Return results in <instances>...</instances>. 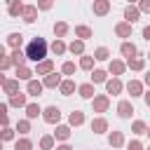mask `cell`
I'll list each match as a JSON object with an SVG mask.
<instances>
[{
    "label": "cell",
    "mask_w": 150,
    "mask_h": 150,
    "mask_svg": "<svg viewBox=\"0 0 150 150\" xmlns=\"http://www.w3.org/2000/svg\"><path fill=\"white\" fill-rule=\"evenodd\" d=\"M47 40L45 38H40V35H35L28 45H26V59L28 61H35V63H40V61H45L47 59Z\"/></svg>",
    "instance_id": "6da1fadb"
},
{
    "label": "cell",
    "mask_w": 150,
    "mask_h": 150,
    "mask_svg": "<svg viewBox=\"0 0 150 150\" xmlns=\"http://www.w3.org/2000/svg\"><path fill=\"white\" fill-rule=\"evenodd\" d=\"M91 108H94V112H105L110 108V96L108 94H96L91 98Z\"/></svg>",
    "instance_id": "7a4b0ae2"
},
{
    "label": "cell",
    "mask_w": 150,
    "mask_h": 150,
    "mask_svg": "<svg viewBox=\"0 0 150 150\" xmlns=\"http://www.w3.org/2000/svg\"><path fill=\"white\" fill-rule=\"evenodd\" d=\"M42 120H45L47 124H59V120H61L59 105H47V108L42 110Z\"/></svg>",
    "instance_id": "3957f363"
},
{
    "label": "cell",
    "mask_w": 150,
    "mask_h": 150,
    "mask_svg": "<svg viewBox=\"0 0 150 150\" xmlns=\"http://www.w3.org/2000/svg\"><path fill=\"white\" fill-rule=\"evenodd\" d=\"M122 89H124V84H122L120 77H110V80H105V94L117 96V94H122Z\"/></svg>",
    "instance_id": "277c9868"
},
{
    "label": "cell",
    "mask_w": 150,
    "mask_h": 150,
    "mask_svg": "<svg viewBox=\"0 0 150 150\" xmlns=\"http://www.w3.org/2000/svg\"><path fill=\"white\" fill-rule=\"evenodd\" d=\"M120 54H122V56H127V59H134V56H138V49H136V45H134V42L124 40V42L120 45Z\"/></svg>",
    "instance_id": "5b68a950"
},
{
    "label": "cell",
    "mask_w": 150,
    "mask_h": 150,
    "mask_svg": "<svg viewBox=\"0 0 150 150\" xmlns=\"http://www.w3.org/2000/svg\"><path fill=\"white\" fill-rule=\"evenodd\" d=\"M124 70H127V63L120 61V59H112V61L108 63V73H112V77H120Z\"/></svg>",
    "instance_id": "8992f818"
},
{
    "label": "cell",
    "mask_w": 150,
    "mask_h": 150,
    "mask_svg": "<svg viewBox=\"0 0 150 150\" xmlns=\"http://www.w3.org/2000/svg\"><path fill=\"white\" fill-rule=\"evenodd\" d=\"M117 115H120L122 120H129V117L134 115V105H131V101H120V103H117Z\"/></svg>",
    "instance_id": "52a82bcc"
},
{
    "label": "cell",
    "mask_w": 150,
    "mask_h": 150,
    "mask_svg": "<svg viewBox=\"0 0 150 150\" xmlns=\"http://www.w3.org/2000/svg\"><path fill=\"white\" fill-rule=\"evenodd\" d=\"M21 19H23L26 23H35V21H38V7H35V5H26Z\"/></svg>",
    "instance_id": "ba28073f"
},
{
    "label": "cell",
    "mask_w": 150,
    "mask_h": 150,
    "mask_svg": "<svg viewBox=\"0 0 150 150\" xmlns=\"http://www.w3.org/2000/svg\"><path fill=\"white\" fill-rule=\"evenodd\" d=\"M138 16H141V9H138L136 5H127V7H124V19H127V23H136Z\"/></svg>",
    "instance_id": "9c48e42d"
},
{
    "label": "cell",
    "mask_w": 150,
    "mask_h": 150,
    "mask_svg": "<svg viewBox=\"0 0 150 150\" xmlns=\"http://www.w3.org/2000/svg\"><path fill=\"white\" fill-rule=\"evenodd\" d=\"M49 73H54V61L45 59V61L35 63V75H49Z\"/></svg>",
    "instance_id": "30bf717a"
},
{
    "label": "cell",
    "mask_w": 150,
    "mask_h": 150,
    "mask_svg": "<svg viewBox=\"0 0 150 150\" xmlns=\"http://www.w3.org/2000/svg\"><path fill=\"white\" fill-rule=\"evenodd\" d=\"M77 94H80L82 98L91 101V98L96 96V89H94V84H91V82H84V84H80V87H77Z\"/></svg>",
    "instance_id": "8fae6325"
},
{
    "label": "cell",
    "mask_w": 150,
    "mask_h": 150,
    "mask_svg": "<svg viewBox=\"0 0 150 150\" xmlns=\"http://www.w3.org/2000/svg\"><path fill=\"white\" fill-rule=\"evenodd\" d=\"M108 143H110L112 150L122 148V145H124V134H122V131H110V134H108Z\"/></svg>",
    "instance_id": "7c38bea8"
},
{
    "label": "cell",
    "mask_w": 150,
    "mask_h": 150,
    "mask_svg": "<svg viewBox=\"0 0 150 150\" xmlns=\"http://www.w3.org/2000/svg\"><path fill=\"white\" fill-rule=\"evenodd\" d=\"M23 7H26V5H23L21 0H9V7H7V14L16 19V16H21V14H23Z\"/></svg>",
    "instance_id": "4fadbf2b"
},
{
    "label": "cell",
    "mask_w": 150,
    "mask_h": 150,
    "mask_svg": "<svg viewBox=\"0 0 150 150\" xmlns=\"http://www.w3.org/2000/svg\"><path fill=\"white\" fill-rule=\"evenodd\" d=\"M61 82H63V80H61L59 73H49V75H45V80H42V84H45L47 89H56Z\"/></svg>",
    "instance_id": "5bb4252c"
},
{
    "label": "cell",
    "mask_w": 150,
    "mask_h": 150,
    "mask_svg": "<svg viewBox=\"0 0 150 150\" xmlns=\"http://www.w3.org/2000/svg\"><path fill=\"white\" fill-rule=\"evenodd\" d=\"M42 89H45V84H42L40 80H28V84H26L28 96H40V94H42Z\"/></svg>",
    "instance_id": "9a60e30c"
},
{
    "label": "cell",
    "mask_w": 150,
    "mask_h": 150,
    "mask_svg": "<svg viewBox=\"0 0 150 150\" xmlns=\"http://www.w3.org/2000/svg\"><path fill=\"white\" fill-rule=\"evenodd\" d=\"M127 91H129L131 98H134V96H143L145 89H143V82H138V80H129V82H127Z\"/></svg>",
    "instance_id": "2e32d148"
},
{
    "label": "cell",
    "mask_w": 150,
    "mask_h": 150,
    "mask_svg": "<svg viewBox=\"0 0 150 150\" xmlns=\"http://www.w3.org/2000/svg\"><path fill=\"white\" fill-rule=\"evenodd\" d=\"M26 96H28V94H21V91H19V94H14V96H9V101H7V103H9V108H26V105H28Z\"/></svg>",
    "instance_id": "e0dca14e"
},
{
    "label": "cell",
    "mask_w": 150,
    "mask_h": 150,
    "mask_svg": "<svg viewBox=\"0 0 150 150\" xmlns=\"http://www.w3.org/2000/svg\"><path fill=\"white\" fill-rule=\"evenodd\" d=\"M91 131L94 134H105L108 131V120L105 117H94L91 120Z\"/></svg>",
    "instance_id": "ac0fdd59"
},
{
    "label": "cell",
    "mask_w": 150,
    "mask_h": 150,
    "mask_svg": "<svg viewBox=\"0 0 150 150\" xmlns=\"http://www.w3.org/2000/svg\"><path fill=\"white\" fill-rule=\"evenodd\" d=\"M54 138H56V141H68V138H70V124H56Z\"/></svg>",
    "instance_id": "d6986e66"
},
{
    "label": "cell",
    "mask_w": 150,
    "mask_h": 150,
    "mask_svg": "<svg viewBox=\"0 0 150 150\" xmlns=\"http://www.w3.org/2000/svg\"><path fill=\"white\" fill-rule=\"evenodd\" d=\"M110 12V0H94V14L96 16H105Z\"/></svg>",
    "instance_id": "ffe728a7"
},
{
    "label": "cell",
    "mask_w": 150,
    "mask_h": 150,
    "mask_svg": "<svg viewBox=\"0 0 150 150\" xmlns=\"http://www.w3.org/2000/svg\"><path fill=\"white\" fill-rule=\"evenodd\" d=\"M115 35H117V38H131V23L120 21V23L115 26Z\"/></svg>",
    "instance_id": "44dd1931"
},
{
    "label": "cell",
    "mask_w": 150,
    "mask_h": 150,
    "mask_svg": "<svg viewBox=\"0 0 150 150\" xmlns=\"http://www.w3.org/2000/svg\"><path fill=\"white\" fill-rule=\"evenodd\" d=\"M7 45H9L12 49H21V45H23V35H21V33H9V35H7Z\"/></svg>",
    "instance_id": "7402d4cb"
},
{
    "label": "cell",
    "mask_w": 150,
    "mask_h": 150,
    "mask_svg": "<svg viewBox=\"0 0 150 150\" xmlns=\"http://www.w3.org/2000/svg\"><path fill=\"white\" fill-rule=\"evenodd\" d=\"M9 59H12V63H14L16 68H19V66H26V52H21V49H12Z\"/></svg>",
    "instance_id": "603a6c76"
},
{
    "label": "cell",
    "mask_w": 150,
    "mask_h": 150,
    "mask_svg": "<svg viewBox=\"0 0 150 150\" xmlns=\"http://www.w3.org/2000/svg\"><path fill=\"white\" fill-rule=\"evenodd\" d=\"M127 68H131V70H143L145 68V59L143 56H134V59H127Z\"/></svg>",
    "instance_id": "cb8c5ba5"
},
{
    "label": "cell",
    "mask_w": 150,
    "mask_h": 150,
    "mask_svg": "<svg viewBox=\"0 0 150 150\" xmlns=\"http://www.w3.org/2000/svg\"><path fill=\"white\" fill-rule=\"evenodd\" d=\"M68 124H70V127H80V124H84V112H82V110H73V112L68 115Z\"/></svg>",
    "instance_id": "d4e9b609"
},
{
    "label": "cell",
    "mask_w": 150,
    "mask_h": 150,
    "mask_svg": "<svg viewBox=\"0 0 150 150\" xmlns=\"http://www.w3.org/2000/svg\"><path fill=\"white\" fill-rule=\"evenodd\" d=\"M49 49H52V52H54L56 56H61V54H66V52H68V45H66L63 40H59V38H56V40H54V42L49 45Z\"/></svg>",
    "instance_id": "484cf974"
},
{
    "label": "cell",
    "mask_w": 150,
    "mask_h": 150,
    "mask_svg": "<svg viewBox=\"0 0 150 150\" xmlns=\"http://www.w3.org/2000/svg\"><path fill=\"white\" fill-rule=\"evenodd\" d=\"M68 52H70L73 56H75V54L82 56V54H84V40H73V42L68 45Z\"/></svg>",
    "instance_id": "4316f807"
},
{
    "label": "cell",
    "mask_w": 150,
    "mask_h": 150,
    "mask_svg": "<svg viewBox=\"0 0 150 150\" xmlns=\"http://www.w3.org/2000/svg\"><path fill=\"white\" fill-rule=\"evenodd\" d=\"M2 89H5V94H7V96L19 94V80H16V77H14V80H7V82L2 84Z\"/></svg>",
    "instance_id": "83f0119b"
},
{
    "label": "cell",
    "mask_w": 150,
    "mask_h": 150,
    "mask_svg": "<svg viewBox=\"0 0 150 150\" xmlns=\"http://www.w3.org/2000/svg\"><path fill=\"white\" fill-rule=\"evenodd\" d=\"M23 110H26V117H28V120H35L38 115H42V108H40V103H28Z\"/></svg>",
    "instance_id": "f1b7e54d"
},
{
    "label": "cell",
    "mask_w": 150,
    "mask_h": 150,
    "mask_svg": "<svg viewBox=\"0 0 150 150\" xmlns=\"http://www.w3.org/2000/svg\"><path fill=\"white\" fill-rule=\"evenodd\" d=\"M105 80H108V73L105 70H101V68H94L91 70V84H101Z\"/></svg>",
    "instance_id": "f546056e"
},
{
    "label": "cell",
    "mask_w": 150,
    "mask_h": 150,
    "mask_svg": "<svg viewBox=\"0 0 150 150\" xmlns=\"http://www.w3.org/2000/svg\"><path fill=\"white\" fill-rule=\"evenodd\" d=\"M66 33H68V23H66V21H56V23H54V35H56L59 40H63Z\"/></svg>",
    "instance_id": "4dcf8cb0"
},
{
    "label": "cell",
    "mask_w": 150,
    "mask_h": 150,
    "mask_svg": "<svg viewBox=\"0 0 150 150\" xmlns=\"http://www.w3.org/2000/svg\"><path fill=\"white\" fill-rule=\"evenodd\" d=\"M75 35H77L80 40H89V38L94 35V30H91L89 26H75Z\"/></svg>",
    "instance_id": "1f68e13d"
},
{
    "label": "cell",
    "mask_w": 150,
    "mask_h": 150,
    "mask_svg": "<svg viewBox=\"0 0 150 150\" xmlns=\"http://www.w3.org/2000/svg\"><path fill=\"white\" fill-rule=\"evenodd\" d=\"M59 91H61L63 96H70V94L75 91V82H73V80H63V82L59 84Z\"/></svg>",
    "instance_id": "d6a6232c"
},
{
    "label": "cell",
    "mask_w": 150,
    "mask_h": 150,
    "mask_svg": "<svg viewBox=\"0 0 150 150\" xmlns=\"http://www.w3.org/2000/svg\"><path fill=\"white\" fill-rule=\"evenodd\" d=\"M91 56H94L96 61H108V59H110V52H108V47H96Z\"/></svg>",
    "instance_id": "836d02e7"
},
{
    "label": "cell",
    "mask_w": 150,
    "mask_h": 150,
    "mask_svg": "<svg viewBox=\"0 0 150 150\" xmlns=\"http://www.w3.org/2000/svg\"><path fill=\"white\" fill-rule=\"evenodd\" d=\"M30 75H33V70H30L28 66H19V68H16V80H26V82H28V80H33Z\"/></svg>",
    "instance_id": "e575fe53"
},
{
    "label": "cell",
    "mask_w": 150,
    "mask_h": 150,
    "mask_svg": "<svg viewBox=\"0 0 150 150\" xmlns=\"http://www.w3.org/2000/svg\"><path fill=\"white\" fill-rule=\"evenodd\" d=\"M94 61H96L94 56L82 54V56H80V68H82V70H91V68H94Z\"/></svg>",
    "instance_id": "d590c367"
},
{
    "label": "cell",
    "mask_w": 150,
    "mask_h": 150,
    "mask_svg": "<svg viewBox=\"0 0 150 150\" xmlns=\"http://www.w3.org/2000/svg\"><path fill=\"white\" fill-rule=\"evenodd\" d=\"M14 150H33V141L30 138H19V141H14Z\"/></svg>",
    "instance_id": "8d00e7d4"
},
{
    "label": "cell",
    "mask_w": 150,
    "mask_h": 150,
    "mask_svg": "<svg viewBox=\"0 0 150 150\" xmlns=\"http://www.w3.org/2000/svg\"><path fill=\"white\" fill-rule=\"evenodd\" d=\"M9 103H0V127H9V115H7Z\"/></svg>",
    "instance_id": "74e56055"
},
{
    "label": "cell",
    "mask_w": 150,
    "mask_h": 150,
    "mask_svg": "<svg viewBox=\"0 0 150 150\" xmlns=\"http://www.w3.org/2000/svg\"><path fill=\"white\" fill-rule=\"evenodd\" d=\"M54 136H42L40 138V150H54Z\"/></svg>",
    "instance_id": "f35d334b"
},
{
    "label": "cell",
    "mask_w": 150,
    "mask_h": 150,
    "mask_svg": "<svg viewBox=\"0 0 150 150\" xmlns=\"http://www.w3.org/2000/svg\"><path fill=\"white\" fill-rule=\"evenodd\" d=\"M16 131H19V134H28V131H30V120H28V117H26V120H19V122H16Z\"/></svg>",
    "instance_id": "ab89813d"
},
{
    "label": "cell",
    "mask_w": 150,
    "mask_h": 150,
    "mask_svg": "<svg viewBox=\"0 0 150 150\" xmlns=\"http://www.w3.org/2000/svg\"><path fill=\"white\" fill-rule=\"evenodd\" d=\"M0 141H2V143H5V141H14V129L2 127V129H0Z\"/></svg>",
    "instance_id": "60d3db41"
},
{
    "label": "cell",
    "mask_w": 150,
    "mask_h": 150,
    "mask_svg": "<svg viewBox=\"0 0 150 150\" xmlns=\"http://www.w3.org/2000/svg\"><path fill=\"white\" fill-rule=\"evenodd\" d=\"M131 131H134V134H145V131H148V127H145V122H143V120H136V122L131 124Z\"/></svg>",
    "instance_id": "b9f144b4"
},
{
    "label": "cell",
    "mask_w": 150,
    "mask_h": 150,
    "mask_svg": "<svg viewBox=\"0 0 150 150\" xmlns=\"http://www.w3.org/2000/svg\"><path fill=\"white\" fill-rule=\"evenodd\" d=\"M61 73H63V75H73V73H75V63H73V61H63Z\"/></svg>",
    "instance_id": "7bdbcfd3"
},
{
    "label": "cell",
    "mask_w": 150,
    "mask_h": 150,
    "mask_svg": "<svg viewBox=\"0 0 150 150\" xmlns=\"http://www.w3.org/2000/svg\"><path fill=\"white\" fill-rule=\"evenodd\" d=\"M35 7H38V9H52V7H54V0H38Z\"/></svg>",
    "instance_id": "ee69618b"
},
{
    "label": "cell",
    "mask_w": 150,
    "mask_h": 150,
    "mask_svg": "<svg viewBox=\"0 0 150 150\" xmlns=\"http://www.w3.org/2000/svg\"><path fill=\"white\" fill-rule=\"evenodd\" d=\"M12 66H14V63H12L9 56H2V59H0V70H7V68H12Z\"/></svg>",
    "instance_id": "f6af8a7d"
},
{
    "label": "cell",
    "mask_w": 150,
    "mask_h": 150,
    "mask_svg": "<svg viewBox=\"0 0 150 150\" xmlns=\"http://www.w3.org/2000/svg\"><path fill=\"white\" fill-rule=\"evenodd\" d=\"M127 150H143V143L141 141H129L127 143Z\"/></svg>",
    "instance_id": "bcb514c9"
},
{
    "label": "cell",
    "mask_w": 150,
    "mask_h": 150,
    "mask_svg": "<svg viewBox=\"0 0 150 150\" xmlns=\"http://www.w3.org/2000/svg\"><path fill=\"white\" fill-rule=\"evenodd\" d=\"M141 12H150V0H138V5H136Z\"/></svg>",
    "instance_id": "7dc6e473"
},
{
    "label": "cell",
    "mask_w": 150,
    "mask_h": 150,
    "mask_svg": "<svg viewBox=\"0 0 150 150\" xmlns=\"http://www.w3.org/2000/svg\"><path fill=\"white\" fill-rule=\"evenodd\" d=\"M143 101H145V105L150 108V89H148V91H143Z\"/></svg>",
    "instance_id": "c3c4849f"
},
{
    "label": "cell",
    "mask_w": 150,
    "mask_h": 150,
    "mask_svg": "<svg viewBox=\"0 0 150 150\" xmlns=\"http://www.w3.org/2000/svg\"><path fill=\"white\" fill-rule=\"evenodd\" d=\"M143 38L150 42V26H145V28H143Z\"/></svg>",
    "instance_id": "681fc988"
},
{
    "label": "cell",
    "mask_w": 150,
    "mask_h": 150,
    "mask_svg": "<svg viewBox=\"0 0 150 150\" xmlns=\"http://www.w3.org/2000/svg\"><path fill=\"white\" fill-rule=\"evenodd\" d=\"M143 84H148V89H150V70L145 73V77H143Z\"/></svg>",
    "instance_id": "f907efd6"
},
{
    "label": "cell",
    "mask_w": 150,
    "mask_h": 150,
    "mask_svg": "<svg viewBox=\"0 0 150 150\" xmlns=\"http://www.w3.org/2000/svg\"><path fill=\"white\" fill-rule=\"evenodd\" d=\"M56 150H73V148H70L68 143H63V145H56Z\"/></svg>",
    "instance_id": "816d5d0a"
},
{
    "label": "cell",
    "mask_w": 150,
    "mask_h": 150,
    "mask_svg": "<svg viewBox=\"0 0 150 150\" xmlns=\"http://www.w3.org/2000/svg\"><path fill=\"white\" fill-rule=\"evenodd\" d=\"M2 56H7V54H5V47L0 45V59H2Z\"/></svg>",
    "instance_id": "f5cc1de1"
},
{
    "label": "cell",
    "mask_w": 150,
    "mask_h": 150,
    "mask_svg": "<svg viewBox=\"0 0 150 150\" xmlns=\"http://www.w3.org/2000/svg\"><path fill=\"white\" fill-rule=\"evenodd\" d=\"M7 80H5V75H2V70H0V84H5Z\"/></svg>",
    "instance_id": "db71d44e"
},
{
    "label": "cell",
    "mask_w": 150,
    "mask_h": 150,
    "mask_svg": "<svg viewBox=\"0 0 150 150\" xmlns=\"http://www.w3.org/2000/svg\"><path fill=\"white\" fill-rule=\"evenodd\" d=\"M134 2H138V0H129V5H134Z\"/></svg>",
    "instance_id": "11a10c76"
},
{
    "label": "cell",
    "mask_w": 150,
    "mask_h": 150,
    "mask_svg": "<svg viewBox=\"0 0 150 150\" xmlns=\"http://www.w3.org/2000/svg\"><path fill=\"white\" fill-rule=\"evenodd\" d=\"M145 134H148V136H150V127H148V131H145Z\"/></svg>",
    "instance_id": "9f6ffc18"
},
{
    "label": "cell",
    "mask_w": 150,
    "mask_h": 150,
    "mask_svg": "<svg viewBox=\"0 0 150 150\" xmlns=\"http://www.w3.org/2000/svg\"><path fill=\"white\" fill-rule=\"evenodd\" d=\"M0 150H2V141H0Z\"/></svg>",
    "instance_id": "6f0895ef"
},
{
    "label": "cell",
    "mask_w": 150,
    "mask_h": 150,
    "mask_svg": "<svg viewBox=\"0 0 150 150\" xmlns=\"http://www.w3.org/2000/svg\"><path fill=\"white\" fill-rule=\"evenodd\" d=\"M148 59H150V52H148Z\"/></svg>",
    "instance_id": "680465c9"
},
{
    "label": "cell",
    "mask_w": 150,
    "mask_h": 150,
    "mask_svg": "<svg viewBox=\"0 0 150 150\" xmlns=\"http://www.w3.org/2000/svg\"><path fill=\"white\" fill-rule=\"evenodd\" d=\"M117 150H120V148H117Z\"/></svg>",
    "instance_id": "91938a15"
},
{
    "label": "cell",
    "mask_w": 150,
    "mask_h": 150,
    "mask_svg": "<svg viewBox=\"0 0 150 150\" xmlns=\"http://www.w3.org/2000/svg\"><path fill=\"white\" fill-rule=\"evenodd\" d=\"M148 150H150V148H148Z\"/></svg>",
    "instance_id": "94428289"
}]
</instances>
